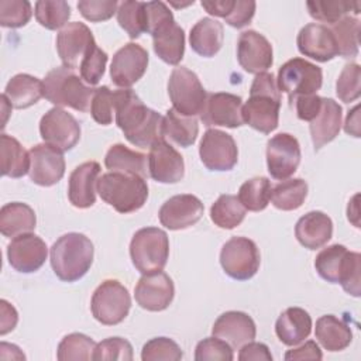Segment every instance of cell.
<instances>
[{
	"instance_id": "cell-1",
	"label": "cell",
	"mask_w": 361,
	"mask_h": 361,
	"mask_svg": "<svg viewBox=\"0 0 361 361\" xmlns=\"http://www.w3.org/2000/svg\"><path fill=\"white\" fill-rule=\"evenodd\" d=\"M116 124L128 142L140 148H149L164 138V117L148 109L131 89L114 90Z\"/></svg>"
},
{
	"instance_id": "cell-2",
	"label": "cell",
	"mask_w": 361,
	"mask_h": 361,
	"mask_svg": "<svg viewBox=\"0 0 361 361\" xmlns=\"http://www.w3.org/2000/svg\"><path fill=\"white\" fill-rule=\"evenodd\" d=\"M279 109L281 92L276 79L269 72L258 73L252 80L250 97L241 110L244 123L262 134H269L278 127Z\"/></svg>"
},
{
	"instance_id": "cell-3",
	"label": "cell",
	"mask_w": 361,
	"mask_h": 361,
	"mask_svg": "<svg viewBox=\"0 0 361 361\" xmlns=\"http://www.w3.org/2000/svg\"><path fill=\"white\" fill-rule=\"evenodd\" d=\"M94 248L80 233L61 235L51 247L49 261L54 274L63 282H76L90 269Z\"/></svg>"
},
{
	"instance_id": "cell-4",
	"label": "cell",
	"mask_w": 361,
	"mask_h": 361,
	"mask_svg": "<svg viewBox=\"0 0 361 361\" xmlns=\"http://www.w3.org/2000/svg\"><path fill=\"white\" fill-rule=\"evenodd\" d=\"M96 190L103 202L123 214L141 209L148 199L145 178L124 172L103 173L97 179Z\"/></svg>"
},
{
	"instance_id": "cell-5",
	"label": "cell",
	"mask_w": 361,
	"mask_h": 361,
	"mask_svg": "<svg viewBox=\"0 0 361 361\" xmlns=\"http://www.w3.org/2000/svg\"><path fill=\"white\" fill-rule=\"evenodd\" d=\"M44 97L56 107H72L78 111H90L94 89L76 75L73 69L59 66L51 69L44 80Z\"/></svg>"
},
{
	"instance_id": "cell-6",
	"label": "cell",
	"mask_w": 361,
	"mask_h": 361,
	"mask_svg": "<svg viewBox=\"0 0 361 361\" xmlns=\"http://www.w3.org/2000/svg\"><path fill=\"white\" fill-rule=\"evenodd\" d=\"M130 257L141 274L162 271L169 257L168 234L158 227L140 228L131 238Z\"/></svg>"
},
{
	"instance_id": "cell-7",
	"label": "cell",
	"mask_w": 361,
	"mask_h": 361,
	"mask_svg": "<svg viewBox=\"0 0 361 361\" xmlns=\"http://www.w3.org/2000/svg\"><path fill=\"white\" fill-rule=\"evenodd\" d=\"M168 94L173 110L186 117L200 116L207 99V92L197 75L185 66H178L171 72Z\"/></svg>"
},
{
	"instance_id": "cell-8",
	"label": "cell",
	"mask_w": 361,
	"mask_h": 361,
	"mask_svg": "<svg viewBox=\"0 0 361 361\" xmlns=\"http://www.w3.org/2000/svg\"><path fill=\"white\" fill-rule=\"evenodd\" d=\"M130 307V293L127 288L116 279L103 281L92 295V314L99 323L104 326H114L121 323L127 317Z\"/></svg>"
},
{
	"instance_id": "cell-9",
	"label": "cell",
	"mask_w": 361,
	"mask_h": 361,
	"mask_svg": "<svg viewBox=\"0 0 361 361\" xmlns=\"http://www.w3.org/2000/svg\"><path fill=\"white\" fill-rule=\"evenodd\" d=\"M322 83V69L303 58L289 59L278 71L276 85L279 92L288 94L289 104H292L298 96L316 94Z\"/></svg>"
},
{
	"instance_id": "cell-10",
	"label": "cell",
	"mask_w": 361,
	"mask_h": 361,
	"mask_svg": "<svg viewBox=\"0 0 361 361\" xmlns=\"http://www.w3.org/2000/svg\"><path fill=\"white\" fill-rule=\"evenodd\" d=\"M259 251L257 244L247 237L230 238L220 251L223 271L233 279L248 281L259 268Z\"/></svg>"
},
{
	"instance_id": "cell-11",
	"label": "cell",
	"mask_w": 361,
	"mask_h": 361,
	"mask_svg": "<svg viewBox=\"0 0 361 361\" xmlns=\"http://www.w3.org/2000/svg\"><path fill=\"white\" fill-rule=\"evenodd\" d=\"M39 134L45 144L65 152L79 142L80 126L78 120L62 107H52L39 121Z\"/></svg>"
},
{
	"instance_id": "cell-12",
	"label": "cell",
	"mask_w": 361,
	"mask_h": 361,
	"mask_svg": "<svg viewBox=\"0 0 361 361\" xmlns=\"http://www.w3.org/2000/svg\"><path fill=\"white\" fill-rule=\"evenodd\" d=\"M199 155L209 171L217 172L233 169L238 161V149L234 138L216 128H209L203 134Z\"/></svg>"
},
{
	"instance_id": "cell-13",
	"label": "cell",
	"mask_w": 361,
	"mask_h": 361,
	"mask_svg": "<svg viewBox=\"0 0 361 361\" xmlns=\"http://www.w3.org/2000/svg\"><path fill=\"white\" fill-rule=\"evenodd\" d=\"M300 158L299 141L288 133H279L267 142L268 172L276 180L292 176L300 164Z\"/></svg>"
},
{
	"instance_id": "cell-14",
	"label": "cell",
	"mask_w": 361,
	"mask_h": 361,
	"mask_svg": "<svg viewBox=\"0 0 361 361\" xmlns=\"http://www.w3.org/2000/svg\"><path fill=\"white\" fill-rule=\"evenodd\" d=\"M96 45L90 28L79 21L68 23L56 35V51L69 69H79L83 58Z\"/></svg>"
},
{
	"instance_id": "cell-15",
	"label": "cell",
	"mask_w": 361,
	"mask_h": 361,
	"mask_svg": "<svg viewBox=\"0 0 361 361\" xmlns=\"http://www.w3.org/2000/svg\"><path fill=\"white\" fill-rule=\"evenodd\" d=\"M148 68V52L138 44L128 42L113 56L110 78L118 87L128 89L138 82Z\"/></svg>"
},
{
	"instance_id": "cell-16",
	"label": "cell",
	"mask_w": 361,
	"mask_h": 361,
	"mask_svg": "<svg viewBox=\"0 0 361 361\" xmlns=\"http://www.w3.org/2000/svg\"><path fill=\"white\" fill-rule=\"evenodd\" d=\"M173 296V282L171 276L162 271L142 274L134 289L135 302L148 312L165 310L172 303Z\"/></svg>"
},
{
	"instance_id": "cell-17",
	"label": "cell",
	"mask_w": 361,
	"mask_h": 361,
	"mask_svg": "<svg viewBox=\"0 0 361 361\" xmlns=\"http://www.w3.org/2000/svg\"><path fill=\"white\" fill-rule=\"evenodd\" d=\"M47 255L48 248L45 241L32 233L16 235L7 245L8 264L23 274L38 271L44 265Z\"/></svg>"
},
{
	"instance_id": "cell-18",
	"label": "cell",
	"mask_w": 361,
	"mask_h": 361,
	"mask_svg": "<svg viewBox=\"0 0 361 361\" xmlns=\"http://www.w3.org/2000/svg\"><path fill=\"white\" fill-rule=\"evenodd\" d=\"M148 173L159 183H176L185 175L183 157L165 138H159L149 147Z\"/></svg>"
},
{
	"instance_id": "cell-19",
	"label": "cell",
	"mask_w": 361,
	"mask_h": 361,
	"mask_svg": "<svg viewBox=\"0 0 361 361\" xmlns=\"http://www.w3.org/2000/svg\"><path fill=\"white\" fill-rule=\"evenodd\" d=\"M30 179L39 186H52L65 175V158L62 151L48 145L37 144L30 151Z\"/></svg>"
},
{
	"instance_id": "cell-20",
	"label": "cell",
	"mask_w": 361,
	"mask_h": 361,
	"mask_svg": "<svg viewBox=\"0 0 361 361\" xmlns=\"http://www.w3.org/2000/svg\"><path fill=\"white\" fill-rule=\"evenodd\" d=\"M237 61L248 73H261L272 66L274 55L271 42L259 32L248 30L237 41Z\"/></svg>"
},
{
	"instance_id": "cell-21",
	"label": "cell",
	"mask_w": 361,
	"mask_h": 361,
	"mask_svg": "<svg viewBox=\"0 0 361 361\" xmlns=\"http://www.w3.org/2000/svg\"><path fill=\"white\" fill-rule=\"evenodd\" d=\"M241 110L243 100L240 96L226 92L207 93L206 104L200 118L206 127L220 126L227 128H237L244 124Z\"/></svg>"
},
{
	"instance_id": "cell-22",
	"label": "cell",
	"mask_w": 361,
	"mask_h": 361,
	"mask_svg": "<svg viewBox=\"0 0 361 361\" xmlns=\"http://www.w3.org/2000/svg\"><path fill=\"white\" fill-rule=\"evenodd\" d=\"M203 203L195 195L183 193L169 197L159 209L158 217L169 230H183L196 224L203 216Z\"/></svg>"
},
{
	"instance_id": "cell-23",
	"label": "cell",
	"mask_w": 361,
	"mask_h": 361,
	"mask_svg": "<svg viewBox=\"0 0 361 361\" xmlns=\"http://www.w3.org/2000/svg\"><path fill=\"white\" fill-rule=\"evenodd\" d=\"M298 49L302 55L317 62H327L338 55V48L331 30L323 24H306L296 38Z\"/></svg>"
},
{
	"instance_id": "cell-24",
	"label": "cell",
	"mask_w": 361,
	"mask_h": 361,
	"mask_svg": "<svg viewBox=\"0 0 361 361\" xmlns=\"http://www.w3.org/2000/svg\"><path fill=\"white\" fill-rule=\"evenodd\" d=\"M212 333L214 337L227 341L233 348L240 350V347L255 338L257 327L247 313L230 310L217 317Z\"/></svg>"
},
{
	"instance_id": "cell-25",
	"label": "cell",
	"mask_w": 361,
	"mask_h": 361,
	"mask_svg": "<svg viewBox=\"0 0 361 361\" xmlns=\"http://www.w3.org/2000/svg\"><path fill=\"white\" fill-rule=\"evenodd\" d=\"M100 173V165L96 161H87L76 166L68 182L69 202L78 209H87L96 202V183Z\"/></svg>"
},
{
	"instance_id": "cell-26",
	"label": "cell",
	"mask_w": 361,
	"mask_h": 361,
	"mask_svg": "<svg viewBox=\"0 0 361 361\" xmlns=\"http://www.w3.org/2000/svg\"><path fill=\"white\" fill-rule=\"evenodd\" d=\"M152 47L159 59L169 65H178L185 54V32L171 17L151 31Z\"/></svg>"
},
{
	"instance_id": "cell-27",
	"label": "cell",
	"mask_w": 361,
	"mask_h": 361,
	"mask_svg": "<svg viewBox=\"0 0 361 361\" xmlns=\"http://www.w3.org/2000/svg\"><path fill=\"white\" fill-rule=\"evenodd\" d=\"M341 106L333 99L322 97V109L309 124L312 142L316 151L338 135L341 128Z\"/></svg>"
},
{
	"instance_id": "cell-28",
	"label": "cell",
	"mask_w": 361,
	"mask_h": 361,
	"mask_svg": "<svg viewBox=\"0 0 361 361\" xmlns=\"http://www.w3.org/2000/svg\"><path fill=\"white\" fill-rule=\"evenodd\" d=\"M333 235L331 219L319 210L302 216L295 226L296 240L307 250H317L327 244Z\"/></svg>"
},
{
	"instance_id": "cell-29",
	"label": "cell",
	"mask_w": 361,
	"mask_h": 361,
	"mask_svg": "<svg viewBox=\"0 0 361 361\" xmlns=\"http://www.w3.org/2000/svg\"><path fill=\"white\" fill-rule=\"evenodd\" d=\"M312 331V317L302 307H288L283 310L275 323L278 338L289 347L300 344Z\"/></svg>"
},
{
	"instance_id": "cell-30",
	"label": "cell",
	"mask_w": 361,
	"mask_h": 361,
	"mask_svg": "<svg viewBox=\"0 0 361 361\" xmlns=\"http://www.w3.org/2000/svg\"><path fill=\"white\" fill-rule=\"evenodd\" d=\"M224 38L223 24L214 18L203 17L200 18L190 30L189 42L192 49L204 58L214 56L221 45Z\"/></svg>"
},
{
	"instance_id": "cell-31",
	"label": "cell",
	"mask_w": 361,
	"mask_h": 361,
	"mask_svg": "<svg viewBox=\"0 0 361 361\" xmlns=\"http://www.w3.org/2000/svg\"><path fill=\"white\" fill-rule=\"evenodd\" d=\"M314 336L327 351H341L353 341L350 326L334 314H324L317 319Z\"/></svg>"
},
{
	"instance_id": "cell-32",
	"label": "cell",
	"mask_w": 361,
	"mask_h": 361,
	"mask_svg": "<svg viewBox=\"0 0 361 361\" xmlns=\"http://www.w3.org/2000/svg\"><path fill=\"white\" fill-rule=\"evenodd\" d=\"M4 94L14 109H27L35 104L44 96V85L35 76L18 73L6 85Z\"/></svg>"
},
{
	"instance_id": "cell-33",
	"label": "cell",
	"mask_w": 361,
	"mask_h": 361,
	"mask_svg": "<svg viewBox=\"0 0 361 361\" xmlns=\"http://www.w3.org/2000/svg\"><path fill=\"white\" fill-rule=\"evenodd\" d=\"M35 213L27 203L11 202L0 209V231L4 237L31 233L35 228Z\"/></svg>"
},
{
	"instance_id": "cell-34",
	"label": "cell",
	"mask_w": 361,
	"mask_h": 361,
	"mask_svg": "<svg viewBox=\"0 0 361 361\" xmlns=\"http://www.w3.org/2000/svg\"><path fill=\"white\" fill-rule=\"evenodd\" d=\"M104 165L111 172H124L147 178L148 157L145 154L133 151L123 144H114L109 148L104 157Z\"/></svg>"
},
{
	"instance_id": "cell-35",
	"label": "cell",
	"mask_w": 361,
	"mask_h": 361,
	"mask_svg": "<svg viewBox=\"0 0 361 361\" xmlns=\"http://www.w3.org/2000/svg\"><path fill=\"white\" fill-rule=\"evenodd\" d=\"M0 162L1 175L21 178L30 171V152L11 135H0Z\"/></svg>"
},
{
	"instance_id": "cell-36",
	"label": "cell",
	"mask_w": 361,
	"mask_h": 361,
	"mask_svg": "<svg viewBox=\"0 0 361 361\" xmlns=\"http://www.w3.org/2000/svg\"><path fill=\"white\" fill-rule=\"evenodd\" d=\"M164 138H169L172 142L182 148H188L195 144L199 134V124L195 117H186L169 109L164 117L162 126Z\"/></svg>"
},
{
	"instance_id": "cell-37",
	"label": "cell",
	"mask_w": 361,
	"mask_h": 361,
	"mask_svg": "<svg viewBox=\"0 0 361 361\" xmlns=\"http://www.w3.org/2000/svg\"><path fill=\"white\" fill-rule=\"evenodd\" d=\"M307 196V183L302 178L285 179L271 190L272 204L283 212L299 209Z\"/></svg>"
},
{
	"instance_id": "cell-38",
	"label": "cell",
	"mask_w": 361,
	"mask_h": 361,
	"mask_svg": "<svg viewBox=\"0 0 361 361\" xmlns=\"http://www.w3.org/2000/svg\"><path fill=\"white\" fill-rule=\"evenodd\" d=\"M306 7L309 14L322 23L336 24L341 18L347 17L350 11L354 14L361 13L360 1H347V0H314L307 1Z\"/></svg>"
},
{
	"instance_id": "cell-39",
	"label": "cell",
	"mask_w": 361,
	"mask_h": 361,
	"mask_svg": "<svg viewBox=\"0 0 361 361\" xmlns=\"http://www.w3.org/2000/svg\"><path fill=\"white\" fill-rule=\"evenodd\" d=\"M245 217V207L234 195H220L210 207L212 221L226 230L235 228Z\"/></svg>"
},
{
	"instance_id": "cell-40",
	"label": "cell",
	"mask_w": 361,
	"mask_h": 361,
	"mask_svg": "<svg viewBox=\"0 0 361 361\" xmlns=\"http://www.w3.org/2000/svg\"><path fill=\"white\" fill-rule=\"evenodd\" d=\"M271 182L265 176H255L245 180L238 190V200L250 212L264 210L271 200Z\"/></svg>"
},
{
	"instance_id": "cell-41",
	"label": "cell",
	"mask_w": 361,
	"mask_h": 361,
	"mask_svg": "<svg viewBox=\"0 0 361 361\" xmlns=\"http://www.w3.org/2000/svg\"><path fill=\"white\" fill-rule=\"evenodd\" d=\"M117 21L131 39L147 32V10L145 1L126 0L118 3Z\"/></svg>"
},
{
	"instance_id": "cell-42",
	"label": "cell",
	"mask_w": 361,
	"mask_h": 361,
	"mask_svg": "<svg viewBox=\"0 0 361 361\" xmlns=\"http://www.w3.org/2000/svg\"><path fill=\"white\" fill-rule=\"evenodd\" d=\"M336 38L338 55L343 58H354L358 55L360 45V20L347 16L329 27Z\"/></svg>"
},
{
	"instance_id": "cell-43",
	"label": "cell",
	"mask_w": 361,
	"mask_h": 361,
	"mask_svg": "<svg viewBox=\"0 0 361 361\" xmlns=\"http://www.w3.org/2000/svg\"><path fill=\"white\" fill-rule=\"evenodd\" d=\"M96 343L86 334L71 333L58 344L56 358L59 361H89L93 360Z\"/></svg>"
},
{
	"instance_id": "cell-44",
	"label": "cell",
	"mask_w": 361,
	"mask_h": 361,
	"mask_svg": "<svg viewBox=\"0 0 361 361\" xmlns=\"http://www.w3.org/2000/svg\"><path fill=\"white\" fill-rule=\"evenodd\" d=\"M34 13L37 21L47 30H59L68 24L71 7L63 0H39Z\"/></svg>"
},
{
	"instance_id": "cell-45",
	"label": "cell",
	"mask_w": 361,
	"mask_h": 361,
	"mask_svg": "<svg viewBox=\"0 0 361 361\" xmlns=\"http://www.w3.org/2000/svg\"><path fill=\"white\" fill-rule=\"evenodd\" d=\"M347 251L348 250L341 244H333L323 248L314 259L317 274L330 283H338L340 268Z\"/></svg>"
},
{
	"instance_id": "cell-46",
	"label": "cell",
	"mask_w": 361,
	"mask_h": 361,
	"mask_svg": "<svg viewBox=\"0 0 361 361\" xmlns=\"http://www.w3.org/2000/svg\"><path fill=\"white\" fill-rule=\"evenodd\" d=\"M183 353L180 347L168 337H155L147 341L141 351L142 361H179Z\"/></svg>"
},
{
	"instance_id": "cell-47",
	"label": "cell",
	"mask_w": 361,
	"mask_h": 361,
	"mask_svg": "<svg viewBox=\"0 0 361 361\" xmlns=\"http://www.w3.org/2000/svg\"><path fill=\"white\" fill-rule=\"evenodd\" d=\"M336 93L344 103H351L361 96V68L358 63H347L336 82Z\"/></svg>"
},
{
	"instance_id": "cell-48",
	"label": "cell",
	"mask_w": 361,
	"mask_h": 361,
	"mask_svg": "<svg viewBox=\"0 0 361 361\" xmlns=\"http://www.w3.org/2000/svg\"><path fill=\"white\" fill-rule=\"evenodd\" d=\"M32 16L31 3L27 0H1L0 1V25L18 28L25 25Z\"/></svg>"
},
{
	"instance_id": "cell-49",
	"label": "cell",
	"mask_w": 361,
	"mask_h": 361,
	"mask_svg": "<svg viewBox=\"0 0 361 361\" xmlns=\"http://www.w3.org/2000/svg\"><path fill=\"white\" fill-rule=\"evenodd\" d=\"M360 272H361V255L354 251H347L338 275V283L351 296L358 298L360 289Z\"/></svg>"
},
{
	"instance_id": "cell-50",
	"label": "cell",
	"mask_w": 361,
	"mask_h": 361,
	"mask_svg": "<svg viewBox=\"0 0 361 361\" xmlns=\"http://www.w3.org/2000/svg\"><path fill=\"white\" fill-rule=\"evenodd\" d=\"M195 360L196 361H233V347L219 338V337H207L197 343L195 350Z\"/></svg>"
},
{
	"instance_id": "cell-51",
	"label": "cell",
	"mask_w": 361,
	"mask_h": 361,
	"mask_svg": "<svg viewBox=\"0 0 361 361\" xmlns=\"http://www.w3.org/2000/svg\"><path fill=\"white\" fill-rule=\"evenodd\" d=\"M107 54L97 47V44L87 52V55L83 58L79 71H80V78L83 79L85 83L89 86H94L99 83L102 76L104 75L106 63H107Z\"/></svg>"
},
{
	"instance_id": "cell-52",
	"label": "cell",
	"mask_w": 361,
	"mask_h": 361,
	"mask_svg": "<svg viewBox=\"0 0 361 361\" xmlns=\"http://www.w3.org/2000/svg\"><path fill=\"white\" fill-rule=\"evenodd\" d=\"M93 360H120V361H131L133 360V347L131 344L121 337H109L99 344L93 351Z\"/></svg>"
},
{
	"instance_id": "cell-53",
	"label": "cell",
	"mask_w": 361,
	"mask_h": 361,
	"mask_svg": "<svg viewBox=\"0 0 361 361\" xmlns=\"http://www.w3.org/2000/svg\"><path fill=\"white\" fill-rule=\"evenodd\" d=\"M114 113V92L107 86L94 89V94L90 104V114L97 124L109 126L113 121Z\"/></svg>"
},
{
	"instance_id": "cell-54",
	"label": "cell",
	"mask_w": 361,
	"mask_h": 361,
	"mask_svg": "<svg viewBox=\"0 0 361 361\" xmlns=\"http://www.w3.org/2000/svg\"><path fill=\"white\" fill-rule=\"evenodd\" d=\"M117 8L118 3L116 0H80L78 3L80 14L92 23H100L111 18L113 14L117 13Z\"/></svg>"
},
{
	"instance_id": "cell-55",
	"label": "cell",
	"mask_w": 361,
	"mask_h": 361,
	"mask_svg": "<svg viewBox=\"0 0 361 361\" xmlns=\"http://www.w3.org/2000/svg\"><path fill=\"white\" fill-rule=\"evenodd\" d=\"M255 7L257 4L252 0H234L231 11L224 17V20L234 28H243L251 23Z\"/></svg>"
},
{
	"instance_id": "cell-56",
	"label": "cell",
	"mask_w": 361,
	"mask_h": 361,
	"mask_svg": "<svg viewBox=\"0 0 361 361\" xmlns=\"http://www.w3.org/2000/svg\"><path fill=\"white\" fill-rule=\"evenodd\" d=\"M290 106L295 107L299 120L310 123L322 109V97L317 94L298 96Z\"/></svg>"
},
{
	"instance_id": "cell-57",
	"label": "cell",
	"mask_w": 361,
	"mask_h": 361,
	"mask_svg": "<svg viewBox=\"0 0 361 361\" xmlns=\"http://www.w3.org/2000/svg\"><path fill=\"white\" fill-rule=\"evenodd\" d=\"M240 361H272V354L267 344L250 341L240 347Z\"/></svg>"
},
{
	"instance_id": "cell-58",
	"label": "cell",
	"mask_w": 361,
	"mask_h": 361,
	"mask_svg": "<svg viewBox=\"0 0 361 361\" xmlns=\"http://www.w3.org/2000/svg\"><path fill=\"white\" fill-rule=\"evenodd\" d=\"M286 361H296V360H322L323 354L322 350L319 348V345L316 344V341L309 340L306 343H303L302 345L288 350L285 357Z\"/></svg>"
},
{
	"instance_id": "cell-59",
	"label": "cell",
	"mask_w": 361,
	"mask_h": 361,
	"mask_svg": "<svg viewBox=\"0 0 361 361\" xmlns=\"http://www.w3.org/2000/svg\"><path fill=\"white\" fill-rule=\"evenodd\" d=\"M0 334L4 336L8 331H11L18 320V314L17 310L4 299L0 300Z\"/></svg>"
},
{
	"instance_id": "cell-60",
	"label": "cell",
	"mask_w": 361,
	"mask_h": 361,
	"mask_svg": "<svg viewBox=\"0 0 361 361\" xmlns=\"http://www.w3.org/2000/svg\"><path fill=\"white\" fill-rule=\"evenodd\" d=\"M358 110L360 107L355 106L353 107L348 114H347V118H345V123H344V131L353 137H360V114H358Z\"/></svg>"
}]
</instances>
